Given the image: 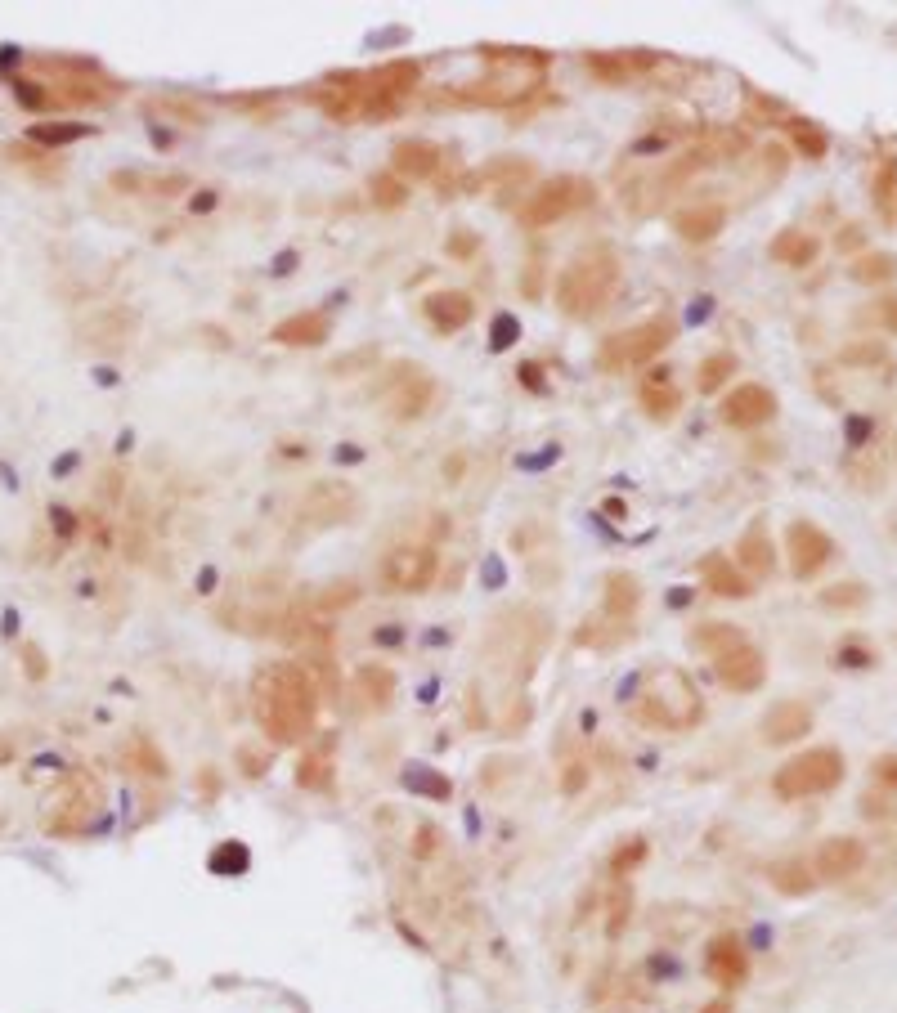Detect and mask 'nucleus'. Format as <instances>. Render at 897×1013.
Instances as JSON below:
<instances>
[{
	"mask_svg": "<svg viewBox=\"0 0 897 1013\" xmlns=\"http://www.w3.org/2000/svg\"><path fill=\"white\" fill-rule=\"evenodd\" d=\"M709 659H714L718 682H723L727 691H736V695H749V691H758V686L767 682V659H763V650H758L749 637L732 641V646H723L718 655H709Z\"/></svg>",
	"mask_w": 897,
	"mask_h": 1013,
	"instance_id": "13",
	"label": "nucleus"
},
{
	"mask_svg": "<svg viewBox=\"0 0 897 1013\" xmlns=\"http://www.w3.org/2000/svg\"><path fill=\"white\" fill-rule=\"evenodd\" d=\"M862 866H866L862 839H826L817 848V857H812V870H817L821 884H844V879H853Z\"/></svg>",
	"mask_w": 897,
	"mask_h": 1013,
	"instance_id": "19",
	"label": "nucleus"
},
{
	"mask_svg": "<svg viewBox=\"0 0 897 1013\" xmlns=\"http://www.w3.org/2000/svg\"><path fill=\"white\" fill-rule=\"evenodd\" d=\"M844 780V754L839 749H808V754L781 762V771L772 776V789L781 798H817Z\"/></svg>",
	"mask_w": 897,
	"mask_h": 1013,
	"instance_id": "10",
	"label": "nucleus"
},
{
	"mask_svg": "<svg viewBox=\"0 0 897 1013\" xmlns=\"http://www.w3.org/2000/svg\"><path fill=\"white\" fill-rule=\"evenodd\" d=\"M297 785L310 794H332L337 789V762H332V740L305 745L297 758Z\"/></svg>",
	"mask_w": 897,
	"mask_h": 1013,
	"instance_id": "25",
	"label": "nucleus"
},
{
	"mask_svg": "<svg viewBox=\"0 0 897 1013\" xmlns=\"http://www.w3.org/2000/svg\"><path fill=\"white\" fill-rule=\"evenodd\" d=\"M745 633L736 624H723V619H709V624H696L687 633V641L700 650V655H718L723 646H732V641H741Z\"/></svg>",
	"mask_w": 897,
	"mask_h": 1013,
	"instance_id": "36",
	"label": "nucleus"
},
{
	"mask_svg": "<svg viewBox=\"0 0 897 1013\" xmlns=\"http://www.w3.org/2000/svg\"><path fill=\"white\" fill-rule=\"evenodd\" d=\"M736 565L749 574V579H767L772 574V565H776V556H772V538H767V525L763 520H754V525L745 529L741 538H736V556H732Z\"/></svg>",
	"mask_w": 897,
	"mask_h": 1013,
	"instance_id": "27",
	"label": "nucleus"
},
{
	"mask_svg": "<svg viewBox=\"0 0 897 1013\" xmlns=\"http://www.w3.org/2000/svg\"><path fill=\"white\" fill-rule=\"evenodd\" d=\"M23 659H27V673H32V677H45V659H41V650H36V646H23Z\"/></svg>",
	"mask_w": 897,
	"mask_h": 1013,
	"instance_id": "55",
	"label": "nucleus"
},
{
	"mask_svg": "<svg viewBox=\"0 0 897 1013\" xmlns=\"http://www.w3.org/2000/svg\"><path fill=\"white\" fill-rule=\"evenodd\" d=\"M812 731V709L803 700H776L772 709L763 713V722H758V736L767 740V745H794V740H803Z\"/></svg>",
	"mask_w": 897,
	"mask_h": 1013,
	"instance_id": "20",
	"label": "nucleus"
},
{
	"mask_svg": "<svg viewBox=\"0 0 897 1013\" xmlns=\"http://www.w3.org/2000/svg\"><path fill=\"white\" fill-rule=\"evenodd\" d=\"M790 130H794V144H799L808 157H821V153H826V135H821V126L794 122V117H790Z\"/></svg>",
	"mask_w": 897,
	"mask_h": 1013,
	"instance_id": "46",
	"label": "nucleus"
},
{
	"mask_svg": "<svg viewBox=\"0 0 897 1013\" xmlns=\"http://www.w3.org/2000/svg\"><path fill=\"white\" fill-rule=\"evenodd\" d=\"M700 579H705V588L714 592V597H749V592H754V579L723 552H709L705 561H700Z\"/></svg>",
	"mask_w": 897,
	"mask_h": 1013,
	"instance_id": "26",
	"label": "nucleus"
},
{
	"mask_svg": "<svg viewBox=\"0 0 897 1013\" xmlns=\"http://www.w3.org/2000/svg\"><path fill=\"white\" fill-rule=\"evenodd\" d=\"M395 368H400V373L386 386V413L400 417V422H413V417H422L431 408V399H436V377L422 373L418 364H395Z\"/></svg>",
	"mask_w": 897,
	"mask_h": 1013,
	"instance_id": "15",
	"label": "nucleus"
},
{
	"mask_svg": "<svg viewBox=\"0 0 897 1013\" xmlns=\"http://www.w3.org/2000/svg\"><path fill=\"white\" fill-rule=\"evenodd\" d=\"M723 225H727V211L714 207V202L687 207L673 216V229H678V238H687V243H714V238L723 234Z\"/></svg>",
	"mask_w": 897,
	"mask_h": 1013,
	"instance_id": "30",
	"label": "nucleus"
},
{
	"mask_svg": "<svg viewBox=\"0 0 897 1013\" xmlns=\"http://www.w3.org/2000/svg\"><path fill=\"white\" fill-rule=\"evenodd\" d=\"M238 771H243V776H252V780H261L265 771H270V754H265V749H256V745H243V749H238Z\"/></svg>",
	"mask_w": 897,
	"mask_h": 1013,
	"instance_id": "49",
	"label": "nucleus"
},
{
	"mask_svg": "<svg viewBox=\"0 0 897 1013\" xmlns=\"http://www.w3.org/2000/svg\"><path fill=\"white\" fill-rule=\"evenodd\" d=\"M328 332H332V323H328V314H319V310H301V314H292V319H283L279 328L270 332L279 346H323L328 341Z\"/></svg>",
	"mask_w": 897,
	"mask_h": 1013,
	"instance_id": "28",
	"label": "nucleus"
},
{
	"mask_svg": "<svg viewBox=\"0 0 897 1013\" xmlns=\"http://www.w3.org/2000/svg\"><path fill=\"white\" fill-rule=\"evenodd\" d=\"M368 189H373V202H377V207H400V202L409 198V189H404L395 175H373V180H368Z\"/></svg>",
	"mask_w": 897,
	"mask_h": 1013,
	"instance_id": "42",
	"label": "nucleus"
},
{
	"mask_svg": "<svg viewBox=\"0 0 897 1013\" xmlns=\"http://www.w3.org/2000/svg\"><path fill=\"white\" fill-rule=\"evenodd\" d=\"M422 314H427V323L440 337H453V332H462L476 319V301H471L467 292H431L427 301H422Z\"/></svg>",
	"mask_w": 897,
	"mask_h": 1013,
	"instance_id": "23",
	"label": "nucleus"
},
{
	"mask_svg": "<svg viewBox=\"0 0 897 1013\" xmlns=\"http://www.w3.org/2000/svg\"><path fill=\"white\" fill-rule=\"evenodd\" d=\"M844 364H884V350L880 346H853V350H844Z\"/></svg>",
	"mask_w": 897,
	"mask_h": 1013,
	"instance_id": "51",
	"label": "nucleus"
},
{
	"mask_svg": "<svg viewBox=\"0 0 897 1013\" xmlns=\"http://www.w3.org/2000/svg\"><path fill=\"white\" fill-rule=\"evenodd\" d=\"M449 256H458V260H471L480 252V238L476 234H467V229H458V234H449Z\"/></svg>",
	"mask_w": 897,
	"mask_h": 1013,
	"instance_id": "50",
	"label": "nucleus"
},
{
	"mask_svg": "<svg viewBox=\"0 0 897 1013\" xmlns=\"http://www.w3.org/2000/svg\"><path fill=\"white\" fill-rule=\"evenodd\" d=\"M422 63L391 59L364 77H337L332 90H323L319 104L328 108L332 122H391L404 108V99L418 90Z\"/></svg>",
	"mask_w": 897,
	"mask_h": 1013,
	"instance_id": "3",
	"label": "nucleus"
},
{
	"mask_svg": "<svg viewBox=\"0 0 897 1013\" xmlns=\"http://www.w3.org/2000/svg\"><path fill=\"white\" fill-rule=\"evenodd\" d=\"M772 413H776V395L767 386H758V381L736 386L732 395L723 399V408H718V417H723L727 426H736V431H754V426L772 422Z\"/></svg>",
	"mask_w": 897,
	"mask_h": 1013,
	"instance_id": "16",
	"label": "nucleus"
},
{
	"mask_svg": "<svg viewBox=\"0 0 897 1013\" xmlns=\"http://www.w3.org/2000/svg\"><path fill=\"white\" fill-rule=\"evenodd\" d=\"M377 359H382V355H377V346H364V350H355V355L332 359L328 373H332V377H350V373H359L364 364H368V368H377Z\"/></svg>",
	"mask_w": 897,
	"mask_h": 1013,
	"instance_id": "44",
	"label": "nucleus"
},
{
	"mask_svg": "<svg viewBox=\"0 0 897 1013\" xmlns=\"http://www.w3.org/2000/svg\"><path fill=\"white\" fill-rule=\"evenodd\" d=\"M27 135H32V144H41V148H63V144H77V139H86L90 126L86 122H36Z\"/></svg>",
	"mask_w": 897,
	"mask_h": 1013,
	"instance_id": "37",
	"label": "nucleus"
},
{
	"mask_svg": "<svg viewBox=\"0 0 897 1013\" xmlns=\"http://www.w3.org/2000/svg\"><path fill=\"white\" fill-rule=\"evenodd\" d=\"M530 175H534V162H525V157H494L489 166L471 171L462 189H467V193H476V189H512V184L530 180Z\"/></svg>",
	"mask_w": 897,
	"mask_h": 1013,
	"instance_id": "29",
	"label": "nucleus"
},
{
	"mask_svg": "<svg viewBox=\"0 0 897 1013\" xmlns=\"http://www.w3.org/2000/svg\"><path fill=\"white\" fill-rule=\"evenodd\" d=\"M633 718L651 731H691L700 718H705V700H700L696 682H691L687 668L678 664H660L642 677L637 686V704Z\"/></svg>",
	"mask_w": 897,
	"mask_h": 1013,
	"instance_id": "6",
	"label": "nucleus"
},
{
	"mask_svg": "<svg viewBox=\"0 0 897 1013\" xmlns=\"http://www.w3.org/2000/svg\"><path fill=\"white\" fill-rule=\"evenodd\" d=\"M839 664L844 668H871L875 655H871V646H866L862 637H848V641H839Z\"/></svg>",
	"mask_w": 897,
	"mask_h": 1013,
	"instance_id": "48",
	"label": "nucleus"
},
{
	"mask_svg": "<svg viewBox=\"0 0 897 1013\" xmlns=\"http://www.w3.org/2000/svg\"><path fill=\"white\" fill-rule=\"evenodd\" d=\"M705 973H709V982H714V987H723V991L745 987L749 960H745L741 937H736V933H718L714 942L705 946Z\"/></svg>",
	"mask_w": 897,
	"mask_h": 1013,
	"instance_id": "17",
	"label": "nucleus"
},
{
	"mask_svg": "<svg viewBox=\"0 0 897 1013\" xmlns=\"http://www.w3.org/2000/svg\"><path fill=\"white\" fill-rule=\"evenodd\" d=\"M548 641H552V624L539 606H507L503 615H494V624L480 637V673L494 682V695H503L512 704L503 718L507 731H516V704H521Z\"/></svg>",
	"mask_w": 897,
	"mask_h": 1013,
	"instance_id": "1",
	"label": "nucleus"
},
{
	"mask_svg": "<svg viewBox=\"0 0 897 1013\" xmlns=\"http://www.w3.org/2000/svg\"><path fill=\"white\" fill-rule=\"evenodd\" d=\"M866 597H871V592H866L862 583H830V588L821 592V606L826 610H862Z\"/></svg>",
	"mask_w": 897,
	"mask_h": 1013,
	"instance_id": "39",
	"label": "nucleus"
},
{
	"mask_svg": "<svg viewBox=\"0 0 897 1013\" xmlns=\"http://www.w3.org/2000/svg\"><path fill=\"white\" fill-rule=\"evenodd\" d=\"M642 857H646V839H633V843H624V848H615V857H610V875L615 879L633 875V870L642 866Z\"/></svg>",
	"mask_w": 897,
	"mask_h": 1013,
	"instance_id": "41",
	"label": "nucleus"
},
{
	"mask_svg": "<svg viewBox=\"0 0 897 1013\" xmlns=\"http://www.w3.org/2000/svg\"><path fill=\"white\" fill-rule=\"evenodd\" d=\"M131 337H135V314L122 310V305L99 310L81 323V346H90V350H122V346H131Z\"/></svg>",
	"mask_w": 897,
	"mask_h": 1013,
	"instance_id": "22",
	"label": "nucleus"
},
{
	"mask_svg": "<svg viewBox=\"0 0 897 1013\" xmlns=\"http://www.w3.org/2000/svg\"><path fill=\"white\" fill-rule=\"evenodd\" d=\"M319 682L301 659H270L252 677V718L261 736L279 749L310 745L319 727Z\"/></svg>",
	"mask_w": 897,
	"mask_h": 1013,
	"instance_id": "2",
	"label": "nucleus"
},
{
	"mask_svg": "<svg viewBox=\"0 0 897 1013\" xmlns=\"http://www.w3.org/2000/svg\"><path fill=\"white\" fill-rule=\"evenodd\" d=\"M700 1013H732V1000H727V996H718V1000H709V1005L700 1009Z\"/></svg>",
	"mask_w": 897,
	"mask_h": 1013,
	"instance_id": "56",
	"label": "nucleus"
},
{
	"mask_svg": "<svg viewBox=\"0 0 897 1013\" xmlns=\"http://www.w3.org/2000/svg\"><path fill=\"white\" fill-rule=\"evenodd\" d=\"M767 879H772L776 892H785V897H808L812 888L821 884L817 870H812L808 857H790V861H776L772 870H767Z\"/></svg>",
	"mask_w": 897,
	"mask_h": 1013,
	"instance_id": "31",
	"label": "nucleus"
},
{
	"mask_svg": "<svg viewBox=\"0 0 897 1013\" xmlns=\"http://www.w3.org/2000/svg\"><path fill=\"white\" fill-rule=\"evenodd\" d=\"M772 260H781V265H790V269H803V265H812L817 260V238L812 234H803V229H781V234L772 238Z\"/></svg>",
	"mask_w": 897,
	"mask_h": 1013,
	"instance_id": "32",
	"label": "nucleus"
},
{
	"mask_svg": "<svg viewBox=\"0 0 897 1013\" xmlns=\"http://www.w3.org/2000/svg\"><path fill=\"white\" fill-rule=\"evenodd\" d=\"M875 780H880L884 789H897V754L875 758Z\"/></svg>",
	"mask_w": 897,
	"mask_h": 1013,
	"instance_id": "52",
	"label": "nucleus"
},
{
	"mask_svg": "<svg viewBox=\"0 0 897 1013\" xmlns=\"http://www.w3.org/2000/svg\"><path fill=\"white\" fill-rule=\"evenodd\" d=\"M584 780H588V767H584V762H570V771H566V780H561V789L575 798L579 789H584Z\"/></svg>",
	"mask_w": 897,
	"mask_h": 1013,
	"instance_id": "53",
	"label": "nucleus"
},
{
	"mask_svg": "<svg viewBox=\"0 0 897 1013\" xmlns=\"http://www.w3.org/2000/svg\"><path fill=\"white\" fill-rule=\"evenodd\" d=\"M480 59L494 63V77H480L471 81V86L462 90H445L440 99H449V104H485V108H512L521 104L525 95H534L543 81V68H548V54L543 50H507V45H485L480 50Z\"/></svg>",
	"mask_w": 897,
	"mask_h": 1013,
	"instance_id": "4",
	"label": "nucleus"
},
{
	"mask_svg": "<svg viewBox=\"0 0 897 1013\" xmlns=\"http://www.w3.org/2000/svg\"><path fill=\"white\" fill-rule=\"evenodd\" d=\"M893 198H897V157H884L880 171H875V202L893 207Z\"/></svg>",
	"mask_w": 897,
	"mask_h": 1013,
	"instance_id": "45",
	"label": "nucleus"
},
{
	"mask_svg": "<svg viewBox=\"0 0 897 1013\" xmlns=\"http://www.w3.org/2000/svg\"><path fill=\"white\" fill-rule=\"evenodd\" d=\"M445 162V148L431 144V139H400L391 148V166L400 180H431Z\"/></svg>",
	"mask_w": 897,
	"mask_h": 1013,
	"instance_id": "24",
	"label": "nucleus"
},
{
	"mask_svg": "<svg viewBox=\"0 0 897 1013\" xmlns=\"http://www.w3.org/2000/svg\"><path fill=\"white\" fill-rule=\"evenodd\" d=\"M619 278H624V265H619V252L610 243H593L584 252H575L566 260V269L557 274V310L570 314V319H593L610 305Z\"/></svg>",
	"mask_w": 897,
	"mask_h": 1013,
	"instance_id": "5",
	"label": "nucleus"
},
{
	"mask_svg": "<svg viewBox=\"0 0 897 1013\" xmlns=\"http://www.w3.org/2000/svg\"><path fill=\"white\" fill-rule=\"evenodd\" d=\"M628 915H633V892H628V888H619L615 897H610V919H606V937H610V942H615V937L624 933Z\"/></svg>",
	"mask_w": 897,
	"mask_h": 1013,
	"instance_id": "43",
	"label": "nucleus"
},
{
	"mask_svg": "<svg viewBox=\"0 0 897 1013\" xmlns=\"http://www.w3.org/2000/svg\"><path fill=\"white\" fill-rule=\"evenodd\" d=\"M785 552H790L794 579H812V574L835 556V538L821 525H812V520H790V529H785Z\"/></svg>",
	"mask_w": 897,
	"mask_h": 1013,
	"instance_id": "14",
	"label": "nucleus"
},
{
	"mask_svg": "<svg viewBox=\"0 0 897 1013\" xmlns=\"http://www.w3.org/2000/svg\"><path fill=\"white\" fill-rule=\"evenodd\" d=\"M655 54H642V50H606V54H584V68L593 72L601 86H628L637 81L646 68H655Z\"/></svg>",
	"mask_w": 897,
	"mask_h": 1013,
	"instance_id": "21",
	"label": "nucleus"
},
{
	"mask_svg": "<svg viewBox=\"0 0 897 1013\" xmlns=\"http://www.w3.org/2000/svg\"><path fill=\"white\" fill-rule=\"evenodd\" d=\"M678 408H682V395L669 386V373L664 377H655L651 386H642V413L651 417V422H673L678 417Z\"/></svg>",
	"mask_w": 897,
	"mask_h": 1013,
	"instance_id": "34",
	"label": "nucleus"
},
{
	"mask_svg": "<svg viewBox=\"0 0 897 1013\" xmlns=\"http://www.w3.org/2000/svg\"><path fill=\"white\" fill-rule=\"evenodd\" d=\"M593 202H597L593 180H584V175H557V180L539 184V189L525 198V207L516 211V220H521L525 229H543V225H557V220L593 207Z\"/></svg>",
	"mask_w": 897,
	"mask_h": 1013,
	"instance_id": "8",
	"label": "nucleus"
},
{
	"mask_svg": "<svg viewBox=\"0 0 897 1013\" xmlns=\"http://www.w3.org/2000/svg\"><path fill=\"white\" fill-rule=\"evenodd\" d=\"M736 373V355H727V350H718V355H709L705 364L696 368V390L700 395H718L723 390V381Z\"/></svg>",
	"mask_w": 897,
	"mask_h": 1013,
	"instance_id": "38",
	"label": "nucleus"
},
{
	"mask_svg": "<svg viewBox=\"0 0 897 1013\" xmlns=\"http://www.w3.org/2000/svg\"><path fill=\"white\" fill-rule=\"evenodd\" d=\"M14 95L23 99V104L32 108V113H45V108L54 104V95H50V90H41V86H36L32 77H14Z\"/></svg>",
	"mask_w": 897,
	"mask_h": 1013,
	"instance_id": "47",
	"label": "nucleus"
},
{
	"mask_svg": "<svg viewBox=\"0 0 897 1013\" xmlns=\"http://www.w3.org/2000/svg\"><path fill=\"white\" fill-rule=\"evenodd\" d=\"M359 511V494L346 485V480H319L310 494L301 498V525L305 529H332L355 520Z\"/></svg>",
	"mask_w": 897,
	"mask_h": 1013,
	"instance_id": "12",
	"label": "nucleus"
},
{
	"mask_svg": "<svg viewBox=\"0 0 897 1013\" xmlns=\"http://www.w3.org/2000/svg\"><path fill=\"white\" fill-rule=\"evenodd\" d=\"M673 337H678L673 319H646V323H637V328L610 332V337L601 341L597 359H601V368H610V373H624V368H637V364H651V359H660L664 350H669Z\"/></svg>",
	"mask_w": 897,
	"mask_h": 1013,
	"instance_id": "9",
	"label": "nucleus"
},
{
	"mask_svg": "<svg viewBox=\"0 0 897 1013\" xmlns=\"http://www.w3.org/2000/svg\"><path fill=\"white\" fill-rule=\"evenodd\" d=\"M897 274V260L893 256H862V260H853V278L857 283H889V278Z\"/></svg>",
	"mask_w": 897,
	"mask_h": 1013,
	"instance_id": "40",
	"label": "nucleus"
},
{
	"mask_svg": "<svg viewBox=\"0 0 897 1013\" xmlns=\"http://www.w3.org/2000/svg\"><path fill=\"white\" fill-rule=\"evenodd\" d=\"M637 606H642V583H637V574H628V570H610V574H606V583H601V610H597V615L633 633Z\"/></svg>",
	"mask_w": 897,
	"mask_h": 1013,
	"instance_id": "18",
	"label": "nucleus"
},
{
	"mask_svg": "<svg viewBox=\"0 0 897 1013\" xmlns=\"http://www.w3.org/2000/svg\"><path fill=\"white\" fill-rule=\"evenodd\" d=\"M99 807H104V789H99V780L86 776V771H72L68 785L54 794V807H50V816H45V830L72 839V834H81L90 821H95Z\"/></svg>",
	"mask_w": 897,
	"mask_h": 1013,
	"instance_id": "11",
	"label": "nucleus"
},
{
	"mask_svg": "<svg viewBox=\"0 0 897 1013\" xmlns=\"http://www.w3.org/2000/svg\"><path fill=\"white\" fill-rule=\"evenodd\" d=\"M355 601H359V583H355V579H341V583H328V588L310 592V597H305V606H310L314 615L332 619V615H337V610L355 606Z\"/></svg>",
	"mask_w": 897,
	"mask_h": 1013,
	"instance_id": "35",
	"label": "nucleus"
},
{
	"mask_svg": "<svg viewBox=\"0 0 897 1013\" xmlns=\"http://www.w3.org/2000/svg\"><path fill=\"white\" fill-rule=\"evenodd\" d=\"M440 570V547L436 538L404 534L395 543H386V552L377 556V588L391 597H418L436 583Z\"/></svg>",
	"mask_w": 897,
	"mask_h": 1013,
	"instance_id": "7",
	"label": "nucleus"
},
{
	"mask_svg": "<svg viewBox=\"0 0 897 1013\" xmlns=\"http://www.w3.org/2000/svg\"><path fill=\"white\" fill-rule=\"evenodd\" d=\"M355 686H359V695H364L368 709H391V700H395V673L386 664H364L355 673Z\"/></svg>",
	"mask_w": 897,
	"mask_h": 1013,
	"instance_id": "33",
	"label": "nucleus"
},
{
	"mask_svg": "<svg viewBox=\"0 0 897 1013\" xmlns=\"http://www.w3.org/2000/svg\"><path fill=\"white\" fill-rule=\"evenodd\" d=\"M880 323L889 332H897V296H884V301H880Z\"/></svg>",
	"mask_w": 897,
	"mask_h": 1013,
	"instance_id": "54",
	"label": "nucleus"
}]
</instances>
